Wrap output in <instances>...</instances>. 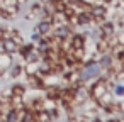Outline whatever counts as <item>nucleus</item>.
<instances>
[{
	"label": "nucleus",
	"instance_id": "3",
	"mask_svg": "<svg viewBox=\"0 0 124 122\" xmlns=\"http://www.w3.org/2000/svg\"><path fill=\"white\" fill-rule=\"evenodd\" d=\"M10 66H12V54H9V53H2V54H0V70L7 71Z\"/></svg>",
	"mask_w": 124,
	"mask_h": 122
},
{
	"label": "nucleus",
	"instance_id": "4",
	"mask_svg": "<svg viewBox=\"0 0 124 122\" xmlns=\"http://www.w3.org/2000/svg\"><path fill=\"white\" fill-rule=\"evenodd\" d=\"M114 27H116L114 22H105V21H104V22L99 26V31H100L102 36H112V34H114Z\"/></svg>",
	"mask_w": 124,
	"mask_h": 122
},
{
	"label": "nucleus",
	"instance_id": "5",
	"mask_svg": "<svg viewBox=\"0 0 124 122\" xmlns=\"http://www.w3.org/2000/svg\"><path fill=\"white\" fill-rule=\"evenodd\" d=\"M2 41H4V51H5V53H9V54L17 53L19 44H17L16 41H12V39H2Z\"/></svg>",
	"mask_w": 124,
	"mask_h": 122
},
{
	"label": "nucleus",
	"instance_id": "7",
	"mask_svg": "<svg viewBox=\"0 0 124 122\" xmlns=\"http://www.w3.org/2000/svg\"><path fill=\"white\" fill-rule=\"evenodd\" d=\"M38 70H39V61H31V63H26V66H24L26 75H36Z\"/></svg>",
	"mask_w": 124,
	"mask_h": 122
},
{
	"label": "nucleus",
	"instance_id": "2",
	"mask_svg": "<svg viewBox=\"0 0 124 122\" xmlns=\"http://www.w3.org/2000/svg\"><path fill=\"white\" fill-rule=\"evenodd\" d=\"M51 22H46V21H41L39 22V26L36 27V34H39V36H49L51 34Z\"/></svg>",
	"mask_w": 124,
	"mask_h": 122
},
{
	"label": "nucleus",
	"instance_id": "9",
	"mask_svg": "<svg viewBox=\"0 0 124 122\" xmlns=\"http://www.w3.org/2000/svg\"><path fill=\"white\" fill-rule=\"evenodd\" d=\"M10 92H12V95H22V97H26V86L24 85H14V86H10Z\"/></svg>",
	"mask_w": 124,
	"mask_h": 122
},
{
	"label": "nucleus",
	"instance_id": "12",
	"mask_svg": "<svg viewBox=\"0 0 124 122\" xmlns=\"http://www.w3.org/2000/svg\"><path fill=\"white\" fill-rule=\"evenodd\" d=\"M114 92H116V95H124V86H121V85H114Z\"/></svg>",
	"mask_w": 124,
	"mask_h": 122
},
{
	"label": "nucleus",
	"instance_id": "8",
	"mask_svg": "<svg viewBox=\"0 0 124 122\" xmlns=\"http://www.w3.org/2000/svg\"><path fill=\"white\" fill-rule=\"evenodd\" d=\"M9 70H10V76H12V78H17V76L24 71V66H22V65H14V66H10Z\"/></svg>",
	"mask_w": 124,
	"mask_h": 122
},
{
	"label": "nucleus",
	"instance_id": "13",
	"mask_svg": "<svg viewBox=\"0 0 124 122\" xmlns=\"http://www.w3.org/2000/svg\"><path fill=\"white\" fill-rule=\"evenodd\" d=\"M17 2H19V7H21V5H24V4H29L31 0H17Z\"/></svg>",
	"mask_w": 124,
	"mask_h": 122
},
{
	"label": "nucleus",
	"instance_id": "10",
	"mask_svg": "<svg viewBox=\"0 0 124 122\" xmlns=\"http://www.w3.org/2000/svg\"><path fill=\"white\" fill-rule=\"evenodd\" d=\"M116 39H117V44H122V46H124V29L116 34Z\"/></svg>",
	"mask_w": 124,
	"mask_h": 122
},
{
	"label": "nucleus",
	"instance_id": "6",
	"mask_svg": "<svg viewBox=\"0 0 124 122\" xmlns=\"http://www.w3.org/2000/svg\"><path fill=\"white\" fill-rule=\"evenodd\" d=\"M71 48L73 49L85 48V37L82 34H71Z\"/></svg>",
	"mask_w": 124,
	"mask_h": 122
},
{
	"label": "nucleus",
	"instance_id": "11",
	"mask_svg": "<svg viewBox=\"0 0 124 122\" xmlns=\"http://www.w3.org/2000/svg\"><path fill=\"white\" fill-rule=\"evenodd\" d=\"M0 5H19L17 0H0Z\"/></svg>",
	"mask_w": 124,
	"mask_h": 122
},
{
	"label": "nucleus",
	"instance_id": "1",
	"mask_svg": "<svg viewBox=\"0 0 124 122\" xmlns=\"http://www.w3.org/2000/svg\"><path fill=\"white\" fill-rule=\"evenodd\" d=\"M105 92H109V86H107V80L105 78H97V81L90 86L88 93L92 98H99L100 95H104Z\"/></svg>",
	"mask_w": 124,
	"mask_h": 122
}]
</instances>
